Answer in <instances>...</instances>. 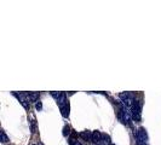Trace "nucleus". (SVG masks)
Returning a JSON list of instances; mask_svg holds the SVG:
<instances>
[{
    "label": "nucleus",
    "instance_id": "14",
    "mask_svg": "<svg viewBox=\"0 0 161 145\" xmlns=\"http://www.w3.org/2000/svg\"><path fill=\"white\" fill-rule=\"evenodd\" d=\"M35 108H37L38 111H40V110L43 109V104H41V102H38V103H37V105H35Z\"/></svg>",
    "mask_w": 161,
    "mask_h": 145
},
{
    "label": "nucleus",
    "instance_id": "10",
    "mask_svg": "<svg viewBox=\"0 0 161 145\" xmlns=\"http://www.w3.org/2000/svg\"><path fill=\"white\" fill-rule=\"evenodd\" d=\"M69 133H70V127H69V126H64V128H63V136L67 137Z\"/></svg>",
    "mask_w": 161,
    "mask_h": 145
},
{
    "label": "nucleus",
    "instance_id": "18",
    "mask_svg": "<svg viewBox=\"0 0 161 145\" xmlns=\"http://www.w3.org/2000/svg\"><path fill=\"white\" fill-rule=\"evenodd\" d=\"M97 145H99V144H97Z\"/></svg>",
    "mask_w": 161,
    "mask_h": 145
},
{
    "label": "nucleus",
    "instance_id": "2",
    "mask_svg": "<svg viewBox=\"0 0 161 145\" xmlns=\"http://www.w3.org/2000/svg\"><path fill=\"white\" fill-rule=\"evenodd\" d=\"M136 138H137V143H147L148 140V134L145 129L143 127H139L137 129V133H136Z\"/></svg>",
    "mask_w": 161,
    "mask_h": 145
},
{
    "label": "nucleus",
    "instance_id": "12",
    "mask_svg": "<svg viewBox=\"0 0 161 145\" xmlns=\"http://www.w3.org/2000/svg\"><path fill=\"white\" fill-rule=\"evenodd\" d=\"M51 96H52L53 98H56V99H58L60 96H61V92H51Z\"/></svg>",
    "mask_w": 161,
    "mask_h": 145
},
{
    "label": "nucleus",
    "instance_id": "13",
    "mask_svg": "<svg viewBox=\"0 0 161 145\" xmlns=\"http://www.w3.org/2000/svg\"><path fill=\"white\" fill-rule=\"evenodd\" d=\"M32 132H35V119L32 117Z\"/></svg>",
    "mask_w": 161,
    "mask_h": 145
},
{
    "label": "nucleus",
    "instance_id": "6",
    "mask_svg": "<svg viewBox=\"0 0 161 145\" xmlns=\"http://www.w3.org/2000/svg\"><path fill=\"white\" fill-rule=\"evenodd\" d=\"M57 103H58V105H60V108L61 107H63V105H66L67 104V100H66V93H61V96H60V98L57 99Z\"/></svg>",
    "mask_w": 161,
    "mask_h": 145
},
{
    "label": "nucleus",
    "instance_id": "16",
    "mask_svg": "<svg viewBox=\"0 0 161 145\" xmlns=\"http://www.w3.org/2000/svg\"><path fill=\"white\" fill-rule=\"evenodd\" d=\"M137 145H145V143H137Z\"/></svg>",
    "mask_w": 161,
    "mask_h": 145
},
{
    "label": "nucleus",
    "instance_id": "15",
    "mask_svg": "<svg viewBox=\"0 0 161 145\" xmlns=\"http://www.w3.org/2000/svg\"><path fill=\"white\" fill-rule=\"evenodd\" d=\"M69 144H70V145H81V144H80L79 142H76V140H74V139H72V140L69 142Z\"/></svg>",
    "mask_w": 161,
    "mask_h": 145
},
{
    "label": "nucleus",
    "instance_id": "11",
    "mask_svg": "<svg viewBox=\"0 0 161 145\" xmlns=\"http://www.w3.org/2000/svg\"><path fill=\"white\" fill-rule=\"evenodd\" d=\"M7 140H9V138H7L6 134H5V132L3 131V132H1V142H3V143H6Z\"/></svg>",
    "mask_w": 161,
    "mask_h": 145
},
{
    "label": "nucleus",
    "instance_id": "9",
    "mask_svg": "<svg viewBox=\"0 0 161 145\" xmlns=\"http://www.w3.org/2000/svg\"><path fill=\"white\" fill-rule=\"evenodd\" d=\"M130 96H131V94L129 93V92H122V93H120V94H119V97L122 99V102H124L125 99H127V98H129Z\"/></svg>",
    "mask_w": 161,
    "mask_h": 145
},
{
    "label": "nucleus",
    "instance_id": "1",
    "mask_svg": "<svg viewBox=\"0 0 161 145\" xmlns=\"http://www.w3.org/2000/svg\"><path fill=\"white\" fill-rule=\"evenodd\" d=\"M141 108H142V103L139 100H136L135 102V105L131 108V111H132V119H133L136 122H139L141 117H142V113H141Z\"/></svg>",
    "mask_w": 161,
    "mask_h": 145
},
{
    "label": "nucleus",
    "instance_id": "17",
    "mask_svg": "<svg viewBox=\"0 0 161 145\" xmlns=\"http://www.w3.org/2000/svg\"><path fill=\"white\" fill-rule=\"evenodd\" d=\"M112 145H115V144H112Z\"/></svg>",
    "mask_w": 161,
    "mask_h": 145
},
{
    "label": "nucleus",
    "instance_id": "3",
    "mask_svg": "<svg viewBox=\"0 0 161 145\" xmlns=\"http://www.w3.org/2000/svg\"><path fill=\"white\" fill-rule=\"evenodd\" d=\"M102 134H103V133H101L99 131H93V132H92V139H91V142H93L96 145L99 144L101 139H102Z\"/></svg>",
    "mask_w": 161,
    "mask_h": 145
},
{
    "label": "nucleus",
    "instance_id": "8",
    "mask_svg": "<svg viewBox=\"0 0 161 145\" xmlns=\"http://www.w3.org/2000/svg\"><path fill=\"white\" fill-rule=\"evenodd\" d=\"M28 97H29V100L30 102H37L38 98H39V93H38V92H33V93L28 94Z\"/></svg>",
    "mask_w": 161,
    "mask_h": 145
},
{
    "label": "nucleus",
    "instance_id": "4",
    "mask_svg": "<svg viewBox=\"0 0 161 145\" xmlns=\"http://www.w3.org/2000/svg\"><path fill=\"white\" fill-rule=\"evenodd\" d=\"M99 145H112L110 143V137L107 134H102V139L99 142Z\"/></svg>",
    "mask_w": 161,
    "mask_h": 145
},
{
    "label": "nucleus",
    "instance_id": "7",
    "mask_svg": "<svg viewBox=\"0 0 161 145\" xmlns=\"http://www.w3.org/2000/svg\"><path fill=\"white\" fill-rule=\"evenodd\" d=\"M61 113H62L63 117H68L69 116V105H68V103L66 104V105L61 107Z\"/></svg>",
    "mask_w": 161,
    "mask_h": 145
},
{
    "label": "nucleus",
    "instance_id": "5",
    "mask_svg": "<svg viewBox=\"0 0 161 145\" xmlns=\"http://www.w3.org/2000/svg\"><path fill=\"white\" fill-rule=\"evenodd\" d=\"M80 137H81L84 140H91L92 139V133L89 132V131H84V132L80 133Z\"/></svg>",
    "mask_w": 161,
    "mask_h": 145
}]
</instances>
